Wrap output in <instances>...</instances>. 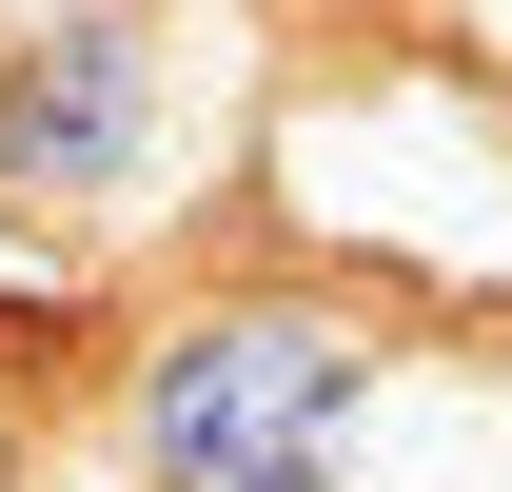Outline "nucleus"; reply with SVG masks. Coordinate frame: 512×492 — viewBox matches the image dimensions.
Returning a JSON list of instances; mask_svg holds the SVG:
<instances>
[{
	"label": "nucleus",
	"mask_w": 512,
	"mask_h": 492,
	"mask_svg": "<svg viewBox=\"0 0 512 492\" xmlns=\"http://www.w3.org/2000/svg\"><path fill=\"white\" fill-rule=\"evenodd\" d=\"M355 433V355L335 335H197L158 355V473L178 492H335Z\"/></svg>",
	"instance_id": "f257e3e1"
},
{
	"label": "nucleus",
	"mask_w": 512,
	"mask_h": 492,
	"mask_svg": "<svg viewBox=\"0 0 512 492\" xmlns=\"http://www.w3.org/2000/svg\"><path fill=\"white\" fill-rule=\"evenodd\" d=\"M119 158H138V20H40L20 79H0V178L99 197Z\"/></svg>",
	"instance_id": "f03ea898"
}]
</instances>
